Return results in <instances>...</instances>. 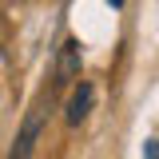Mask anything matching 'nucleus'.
Here are the masks:
<instances>
[{"label": "nucleus", "instance_id": "nucleus-1", "mask_svg": "<svg viewBox=\"0 0 159 159\" xmlns=\"http://www.w3.org/2000/svg\"><path fill=\"white\" fill-rule=\"evenodd\" d=\"M40 127H44V107H32V111H28V119H24V127H20L16 147H12V155H8V159H32Z\"/></svg>", "mask_w": 159, "mask_h": 159}, {"label": "nucleus", "instance_id": "nucleus-2", "mask_svg": "<svg viewBox=\"0 0 159 159\" xmlns=\"http://www.w3.org/2000/svg\"><path fill=\"white\" fill-rule=\"evenodd\" d=\"M72 80H80V44L64 40V48L56 56V88H68Z\"/></svg>", "mask_w": 159, "mask_h": 159}, {"label": "nucleus", "instance_id": "nucleus-3", "mask_svg": "<svg viewBox=\"0 0 159 159\" xmlns=\"http://www.w3.org/2000/svg\"><path fill=\"white\" fill-rule=\"evenodd\" d=\"M92 84H80L76 92H72V99H68V123L76 127V123H84L88 119V111H92Z\"/></svg>", "mask_w": 159, "mask_h": 159}, {"label": "nucleus", "instance_id": "nucleus-4", "mask_svg": "<svg viewBox=\"0 0 159 159\" xmlns=\"http://www.w3.org/2000/svg\"><path fill=\"white\" fill-rule=\"evenodd\" d=\"M111 4H116V8H119V4H123V0H111Z\"/></svg>", "mask_w": 159, "mask_h": 159}]
</instances>
